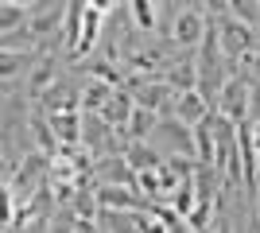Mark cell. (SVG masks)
Instances as JSON below:
<instances>
[{"instance_id": "4fadbf2b", "label": "cell", "mask_w": 260, "mask_h": 233, "mask_svg": "<svg viewBox=\"0 0 260 233\" xmlns=\"http://www.w3.org/2000/svg\"><path fill=\"white\" fill-rule=\"evenodd\" d=\"M206 12L210 16H221V12H229V0H206Z\"/></svg>"}, {"instance_id": "ba28073f", "label": "cell", "mask_w": 260, "mask_h": 233, "mask_svg": "<svg viewBox=\"0 0 260 233\" xmlns=\"http://www.w3.org/2000/svg\"><path fill=\"white\" fill-rule=\"evenodd\" d=\"M82 12H86V0H70L66 4V31H62V47H66V58H74L78 43H82Z\"/></svg>"}, {"instance_id": "9c48e42d", "label": "cell", "mask_w": 260, "mask_h": 233, "mask_svg": "<svg viewBox=\"0 0 260 233\" xmlns=\"http://www.w3.org/2000/svg\"><path fill=\"white\" fill-rule=\"evenodd\" d=\"M124 155H128V163L136 167V171H148V167H163V163H167V155L152 152V148L140 144V140H132V144L124 148Z\"/></svg>"}, {"instance_id": "277c9868", "label": "cell", "mask_w": 260, "mask_h": 233, "mask_svg": "<svg viewBox=\"0 0 260 233\" xmlns=\"http://www.w3.org/2000/svg\"><path fill=\"white\" fill-rule=\"evenodd\" d=\"M210 109H214V105H210V97H206L198 86L179 89V93H175V105H171V113L179 117V121H186V124H198Z\"/></svg>"}, {"instance_id": "8fae6325", "label": "cell", "mask_w": 260, "mask_h": 233, "mask_svg": "<svg viewBox=\"0 0 260 233\" xmlns=\"http://www.w3.org/2000/svg\"><path fill=\"white\" fill-rule=\"evenodd\" d=\"M229 12L249 23H260V0H229Z\"/></svg>"}, {"instance_id": "6da1fadb", "label": "cell", "mask_w": 260, "mask_h": 233, "mask_svg": "<svg viewBox=\"0 0 260 233\" xmlns=\"http://www.w3.org/2000/svg\"><path fill=\"white\" fill-rule=\"evenodd\" d=\"M217 31H221V51H225V58H229V74H237L241 55L252 47V23L233 16V12H229V16L221 12V16H217Z\"/></svg>"}, {"instance_id": "5bb4252c", "label": "cell", "mask_w": 260, "mask_h": 233, "mask_svg": "<svg viewBox=\"0 0 260 233\" xmlns=\"http://www.w3.org/2000/svg\"><path fill=\"white\" fill-rule=\"evenodd\" d=\"M12 4H20V8H27V12L35 8V0H12Z\"/></svg>"}, {"instance_id": "5b68a950", "label": "cell", "mask_w": 260, "mask_h": 233, "mask_svg": "<svg viewBox=\"0 0 260 233\" xmlns=\"http://www.w3.org/2000/svg\"><path fill=\"white\" fill-rule=\"evenodd\" d=\"M54 70H58V58L54 55H43L31 70H27V97L31 101H39L47 89L54 86Z\"/></svg>"}, {"instance_id": "52a82bcc", "label": "cell", "mask_w": 260, "mask_h": 233, "mask_svg": "<svg viewBox=\"0 0 260 233\" xmlns=\"http://www.w3.org/2000/svg\"><path fill=\"white\" fill-rule=\"evenodd\" d=\"M113 89H117V82L93 74L86 86H82V109H86V113H101V109H105V101L113 97Z\"/></svg>"}, {"instance_id": "3957f363", "label": "cell", "mask_w": 260, "mask_h": 233, "mask_svg": "<svg viewBox=\"0 0 260 233\" xmlns=\"http://www.w3.org/2000/svg\"><path fill=\"white\" fill-rule=\"evenodd\" d=\"M206 23H210V12L202 16V12H194V8H179V12H175V20H171V27H167V43L179 47V51L202 43Z\"/></svg>"}, {"instance_id": "30bf717a", "label": "cell", "mask_w": 260, "mask_h": 233, "mask_svg": "<svg viewBox=\"0 0 260 233\" xmlns=\"http://www.w3.org/2000/svg\"><path fill=\"white\" fill-rule=\"evenodd\" d=\"M128 8H132V20H136V27H140V31H155L159 12H155L152 0H128Z\"/></svg>"}, {"instance_id": "8992f818", "label": "cell", "mask_w": 260, "mask_h": 233, "mask_svg": "<svg viewBox=\"0 0 260 233\" xmlns=\"http://www.w3.org/2000/svg\"><path fill=\"white\" fill-rule=\"evenodd\" d=\"M155 124H159V113L148 109V105H136V109H132V117L124 121V128H120V136L132 144V140H144L148 132H155Z\"/></svg>"}, {"instance_id": "7a4b0ae2", "label": "cell", "mask_w": 260, "mask_h": 233, "mask_svg": "<svg viewBox=\"0 0 260 233\" xmlns=\"http://www.w3.org/2000/svg\"><path fill=\"white\" fill-rule=\"evenodd\" d=\"M252 82L256 78L252 74H229L225 78V86L217 89V97H214V109L217 113H225V117H233V121H245L249 117V93H252Z\"/></svg>"}, {"instance_id": "7c38bea8", "label": "cell", "mask_w": 260, "mask_h": 233, "mask_svg": "<svg viewBox=\"0 0 260 233\" xmlns=\"http://www.w3.org/2000/svg\"><path fill=\"white\" fill-rule=\"evenodd\" d=\"M241 66H245V70H249V74L260 82V51H252V47H249V51L241 55Z\"/></svg>"}]
</instances>
